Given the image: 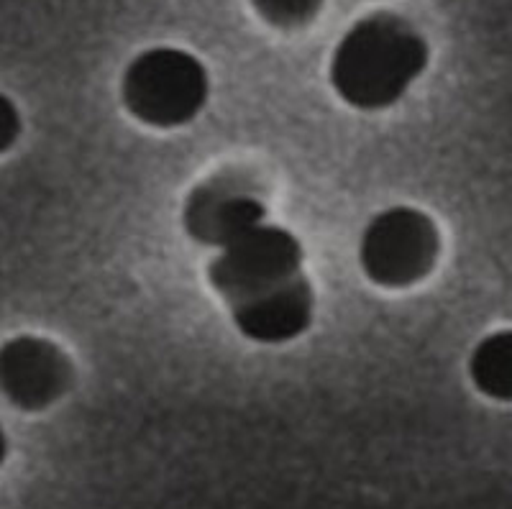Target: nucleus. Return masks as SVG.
Returning a JSON list of instances; mask_svg holds the SVG:
<instances>
[{
	"mask_svg": "<svg viewBox=\"0 0 512 509\" xmlns=\"http://www.w3.org/2000/svg\"><path fill=\"white\" fill-rule=\"evenodd\" d=\"M425 36L397 13L361 18L338 41L331 57V85L351 108L395 105L428 67Z\"/></svg>",
	"mask_w": 512,
	"mask_h": 509,
	"instance_id": "nucleus-1",
	"label": "nucleus"
},
{
	"mask_svg": "<svg viewBox=\"0 0 512 509\" xmlns=\"http://www.w3.org/2000/svg\"><path fill=\"white\" fill-rule=\"evenodd\" d=\"M123 105L136 121L177 128L200 116L210 95V77L195 54L154 47L131 59L121 82Z\"/></svg>",
	"mask_w": 512,
	"mask_h": 509,
	"instance_id": "nucleus-2",
	"label": "nucleus"
},
{
	"mask_svg": "<svg viewBox=\"0 0 512 509\" xmlns=\"http://www.w3.org/2000/svg\"><path fill=\"white\" fill-rule=\"evenodd\" d=\"M441 254V233L431 215L397 205L367 223L359 238V264L379 287H410L423 282Z\"/></svg>",
	"mask_w": 512,
	"mask_h": 509,
	"instance_id": "nucleus-3",
	"label": "nucleus"
},
{
	"mask_svg": "<svg viewBox=\"0 0 512 509\" xmlns=\"http://www.w3.org/2000/svg\"><path fill=\"white\" fill-rule=\"evenodd\" d=\"M303 274V246L287 228L262 223L218 251L208 279L228 302L246 300Z\"/></svg>",
	"mask_w": 512,
	"mask_h": 509,
	"instance_id": "nucleus-4",
	"label": "nucleus"
},
{
	"mask_svg": "<svg viewBox=\"0 0 512 509\" xmlns=\"http://www.w3.org/2000/svg\"><path fill=\"white\" fill-rule=\"evenodd\" d=\"M182 223L192 241L223 249L244 233L267 223V205L239 174H218L187 197Z\"/></svg>",
	"mask_w": 512,
	"mask_h": 509,
	"instance_id": "nucleus-5",
	"label": "nucleus"
},
{
	"mask_svg": "<svg viewBox=\"0 0 512 509\" xmlns=\"http://www.w3.org/2000/svg\"><path fill=\"white\" fill-rule=\"evenodd\" d=\"M70 384V359L47 338L18 336L0 346V392L21 410L54 405Z\"/></svg>",
	"mask_w": 512,
	"mask_h": 509,
	"instance_id": "nucleus-6",
	"label": "nucleus"
},
{
	"mask_svg": "<svg viewBox=\"0 0 512 509\" xmlns=\"http://www.w3.org/2000/svg\"><path fill=\"white\" fill-rule=\"evenodd\" d=\"M231 315L241 336L256 343L295 341L313 325L315 292L305 274L287 279L272 290L231 305Z\"/></svg>",
	"mask_w": 512,
	"mask_h": 509,
	"instance_id": "nucleus-7",
	"label": "nucleus"
},
{
	"mask_svg": "<svg viewBox=\"0 0 512 509\" xmlns=\"http://www.w3.org/2000/svg\"><path fill=\"white\" fill-rule=\"evenodd\" d=\"M477 392L495 402H512V330H495L477 343L469 359Z\"/></svg>",
	"mask_w": 512,
	"mask_h": 509,
	"instance_id": "nucleus-8",
	"label": "nucleus"
},
{
	"mask_svg": "<svg viewBox=\"0 0 512 509\" xmlns=\"http://www.w3.org/2000/svg\"><path fill=\"white\" fill-rule=\"evenodd\" d=\"M259 16L280 29H295L318 16L323 0H251Z\"/></svg>",
	"mask_w": 512,
	"mask_h": 509,
	"instance_id": "nucleus-9",
	"label": "nucleus"
},
{
	"mask_svg": "<svg viewBox=\"0 0 512 509\" xmlns=\"http://www.w3.org/2000/svg\"><path fill=\"white\" fill-rule=\"evenodd\" d=\"M18 134H21V118H18L16 105L6 95H0V151L11 149Z\"/></svg>",
	"mask_w": 512,
	"mask_h": 509,
	"instance_id": "nucleus-10",
	"label": "nucleus"
},
{
	"mask_svg": "<svg viewBox=\"0 0 512 509\" xmlns=\"http://www.w3.org/2000/svg\"><path fill=\"white\" fill-rule=\"evenodd\" d=\"M6 453H8V438L6 433H3V428H0V466H3V461H6Z\"/></svg>",
	"mask_w": 512,
	"mask_h": 509,
	"instance_id": "nucleus-11",
	"label": "nucleus"
}]
</instances>
